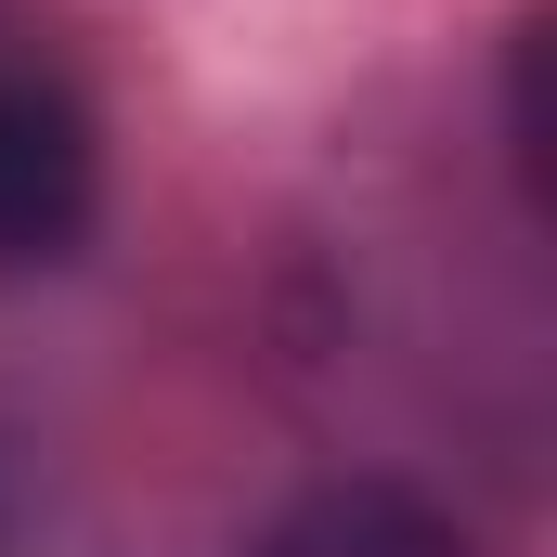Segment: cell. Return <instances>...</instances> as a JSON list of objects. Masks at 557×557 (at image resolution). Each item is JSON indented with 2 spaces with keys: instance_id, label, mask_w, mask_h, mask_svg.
I'll use <instances>...</instances> for the list:
<instances>
[{
  "instance_id": "cell-4",
  "label": "cell",
  "mask_w": 557,
  "mask_h": 557,
  "mask_svg": "<svg viewBox=\"0 0 557 557\" xmlns=\"http://www.w3.org/2000/svg\"><path fill=\"white\" fill-rule=\"evenodd\" d=\"M0 39H13V26H0Z\"/></svg>"
},
{
  "instance_id": "cell-1",
  "label": "cell",
  "mask_w": 557,
  "mask_h": 557,
  "mask_svg": "<svg viewBox=\"0 0 557 557\" xmlns=\"http://www.w3.org/2000/svg\"><path fill=\"white\" fill-rule=\"evenodd\" d=\"M104 221V117L78 104L65 65L0 39V285L65 273Z\"/></svg>"
},
{
  "instance_id": "cell-2",
  "label": "cell",
  "mask_w": 557,
  "mask_h": 557,
  "mask_svg": "<svg viewBox=\"0 0 557 557\" xmlns=\"http://www.w3.org/2000/svg\"><path fill=\"white\" fill-rule=\"evenodd\" d=\"M247 557H480V545H467V519H441L403 480H324V493H298Z\"/></svg>"
},
{
  "instance_id": "cell-3",
  "label": "cell",
  "mask_w": 557,
  "mask_h": 557,
  "mask_svg": "<svg viewBox=\"0 0 557 557\" xmlns=\"http://www.w3.org/2000/svg\"><path fill=\"white\" fill-rule=\"evenodd\" d=\"M0 557H13V506H0Z\"/></svg>"
}]
</instances>
